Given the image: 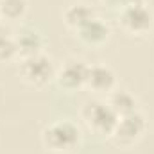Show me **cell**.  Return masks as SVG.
I'll use <instances>...</instances> for the list:
<instances>
[{"mask_svg": "<svg viewBox=\"0 0 154 154\" xmlns=\"http://www.w3.org/2000/svg\"><path fill=\"white\" fill-rule=\"evenodd\" d=\"M14 41H16L18 56H20V57L43 52L45 43H47V41H45V36H43L39 31H34V29H31V27L20 29L18 34L14 36Z\"/></svg>", "mask_w": 154, "mask_h": 154, "instance_id": "cell-9", "label": "cell"}, {"mask_svg": "<svg viewBox=\"0 0 154 154\" xmlns=\"http://www.w3.org/2000/svg\"><path fill=\"white\" fill-rule=\"evenodd\" d=\"M5 34H7V31H5V29L0 25V38H2V36H5Z\"/></svg>", "mask_w": 154, "mask_h": 154, "instance_id": "cell-15", "label": "cell"}, {"mask_svg": "<svg viewBox=\"0 0 154 154\" xmlns=\"http://www.w3.org/2000/svg\"><path fill=\"white\" fill-rule=\"evenodd\" d=\"M27 13V0H0V16L9 22H18Z\"/></svg>", "mask_w": 154, "mask_h": 154, "instance_id": "cell-12", "label": "cell"}, {"mask_svg": "<svg viewBox=\"0 0 154 154\" xmlns=\"http://www.w3.org/2000/svg\"><path fill=\"white\" fill-rule=\"evenodd\" d=\"M43 145L56 154H70L81 147L82 134L72 120H56L41 131Z\"/></svg>", "mask_w": 154, "mask_h": 154, "instance_id": "cell-1", "label": "cell"}, {"mask_svg": "<svg viewBox=\"0 0 154 154\" xmlns=\"http://www.w3.org/2000/svg\"><path fill=\"white\" fill-rule=\"evenodd\" d=\"M77 36L81 41H84L86 45H91V47H99L102 43H106L109 39V27L104 20H100L99 16H93L90 18L82 27H79L75 31Z\"/></svg>", "mask_w": 154, "mask_h": 154, "instance_id": "cell-8", "label": "cell"}, {"mask_svg": "<svg viewBox=\"0 0 154 154\" xmlns=\"http://www.w3.org/2000/svg\"><path fill=\"white\" fill-rule=\"evenodd\" d=\"M86 86L95 93H111L116 86V75L108 65H90Z\"/></svg>", "mask_w": 154, "mask_h": 154, "instance_id": "cell-7", "label": "cell"}, {"mask_svg": "<svg viewBox=\"0 0 154 154\" xmlns=\"http://www.w3.org/2000/svg\"><path fill=\"white\" fill-rule=\"evenodd\" d=\"M18 56V47H16V41L14 36H2L0 38V61H11Z\"/></svg>", "mask_w": 154, "mask_h": 154, "instance_id": "cell-13", "label": "cell"}, {"mask_svg": "<svg viewBox=\"0 0 154 154\" xmlns=\"http://www.w3.org/2000/svg\"><path fill=\"white\" fill-rule=\"evenodd\" d=\"M56 66L52 63V59L45 54H32V56H25L20 57V65H18V74L20 77L31 84V86H45L48 84L52 79H56Z\"/></svg>", "mask_w": 154, "mask_h": 154, "instance_id": "cell-4", "label": "cell"}, {"mask_svg": "<svg viewBox=\"0 0 154 154\" xmlns=\"http://www.w3.org/2000/svg\"><path fill=\"white\" fill-rule=\"evenodd\" d=\"M102 2H104V4H108V5H118V7H122L125 0H102Z\"/></svg>", "mask_w": 154, "mask_h": 154, "instance_id": "cell-14", "label": "cell"}, {"mask_svg": "<svg viewBox=\"0 0 154 154\" xmlns=\"http://www.w3.org/2000/svg\"><path fill=\"white\" fill-rule=\"evenodd\" d=\"M81 116L90 131H93L95 134H102V136H111L118 122L116 111L109 106V102L100 100V99L88 100L82 106Z\"/></svg>", "mask_w": 154, "mask_h": 154, "instance_id": "cell-3", "label": "cell"}, {"mask_svg": "<svg viewBox=\"0 0 154 154\" xmlns=\"http://www.w3.org/2000/svg\"><path fill=\"white\" fill-rule=\"evenodd\" d=\"M109 106L116 111V115H127V113H133L138 109V100L136 97L129 91V90H113L109 93V99H108Z\"/></svg>", "mask_w": 154, "mask_h": 154, "instance_id": "cell-10", "label": "cell"}, {"mask_svg": "<svg viewBox=\"0 0 154 154\" xmlns=\"http://www.w3.org/2000/svg\"><path fill=\"white\" fill-rule=\"evenodd\" d=\"M118 23L127 34L140 36L152 29L154 14L145 4V0H125L120 7Z\"/></svg>", "mask_w": 154, "mask_h": 154, "instance_id": "cell-2", "label": "cell"}, {"mask_svg": "<svg viewBox=\"0 0 154 154\" xmlns=\"http://www.w3.org/2000/svg\"><path fill=\"white\" fill-rule=\"evenodd\" d=\"M88 68H90V65H86L81 59H66L56 70V81L63 90H68V91L79 90V88L86 86Z\"/></svg>", "mask_w": 154, "mask_h": 154, "instance_id": "cell-6", "label": "cell"}, {"mask_svg": "<svg viewBox=\"0 0 154 154\" xmlns=\"http://www.w3.org/2000/svg\"><path fill=\"white\" fill-rule=\"evenodd\" d=\"M95 14H93V9L90 7V5H86V4H72L66 11H65V14H63V18H65V23L70 27V29H74L77 31L79 27H82L90 18H93Z\"/></svg>", "mask_w": 154, "mask_h": 154, "instance_id": "cell-11", "label": "cell"}, {"mask_svg": "<svg viewBox=\"0 0 154 154\" xmlns=\"http://www.w3.org/2000/svg\"><path fill=\"white\" fill-rule=\"evenodd\" d=\"M145 129H147V120L136 109L133 113L118 116V122L111 133V138L115 143L127 147V145L136 143L142 138V134L145 133Z\"/></svg>", "mask_w": 154, "mask_h": 154, "instance_id": "cell-5", "label": "cell"}]
</instances>
